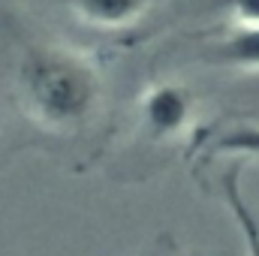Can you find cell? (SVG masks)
Instances as JSON below:
<instances>
[{"instance_id":"obj_1","label":"cell","mask_w":259,"mask_h":256,"mask_svg":"<svg viewBox=\"0 0 259 256\" xmlns=\"http://www.w3.org/2000/svg\"><path fill=\"white\" fill-rule=\"evenodd\" d=\"M15 81L27 118L42 130L81 133L103 112L106 78L97 61L64 42H27L18 55Z\"/></svg>"},{"instance_id":"obj_2","label":"cell","mask_w":259,"mask_h":256,"mask_svg":"<svg viewBox=\"0 0 259 256\" xmlns=\"http://www.w3.org/2000/svg\"><path fill=\"white\" fill-rule=\"evenodd\" d=\"M196 112L199 103L193 91L172 78L151 81L139 97V124L151 142H172L184 136L196 124Z\"/></svg>"},{"instance_id":"obj_3","label":"cell","mask_w":259,"mask_h":256,"mask_svg":"<svg viewBox=\"0 0 259 256\" xmlns=\"http://www.w3.org/2000/svg\"><path fill=\"white\" fill-rule=\"evenodd\" d=\"M75 21L100 33H127L145 24L157 0H64Z\"/></svg>"},{"instance_id":"obj_4","label":"cell","mask_w":259,"mask_h":256,"mask_svg":"<svg viewBox=\"0 0 259 256\" xmlns=\"http://www.w3.org/2000/svg\"><path fill=\"white\" fill-rule=\"evenodd\" d=\"M202 58L208 64L241 69V72H259V27H229L223 36L211 39L202 49Z\"/></svg>"},{"instance_id":"obj_5","label":"cell","mask_w":259,"mask_h":256,"mask_svg":"<svg viewBox=\"0 0 259 256\" xmlns=\"http://www.w3.org/2000/svg\"><path fill=\"white\" fill-rule=\"evenodd\" d=\"M217 193H220V202L226 205V211H229V217L244 241V256H259V220L241 193V172L235 166L220 175Z\"/></svg>"},{"instance_id":"obj_6","label":"cell","mask_w":259,"mask_h":256,"mask_svg":"<svg viewBox=\"0 0 259 256\" xmlns=\"http://www.w3.org/2000/svg\"><path fill=\"white\" fill-rule=\"evenodd\" d=\"M220 6L229 12V27H259V0H220Z\"/></svg>"},{"instance_id":"obj_7","label":"cell","mask_w":259,"mask_h":256,"mask_svg":"<svg viewBox=\"0 0 259 256\" xmlns=\"http://www.w3.org/2000/svg\"><path fill=\"white\" fill-rule=\"evenodd\" d=\"M226 148H241V151H259V133H247V136H235V139H226L223 142Z\"/></svg>"}]
</instances>
